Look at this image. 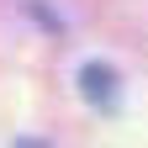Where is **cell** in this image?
<instances>
[{
    "instance_id": "cell-1",
    "label": "cell",
    "mask_w": 148,
    "mask_h": 148,
    "mask_svg": "<svg viewBox=\"0 0 148 148\" xmlns=\"http://www.w3.org/2000/svg\"><path fill=\"white\" fill-rule=\"evenodd\" d=\"M79 90L90 106H116V69L111 64H85L79 69Z\"/></svg>"
},
{
    "instance_id": "cell-2",
    "label": "cell",
    "mask_w": 148,
    "mask_h": 148,
    "mask_svg": "<svg viewBox=\"0 0 148 148\" xmlns=\"http://www.w3.org/2000/svg\"><path fill=\"white\" fill-rule=\"evenodd\" d=\"M21 148H37V143H21Z\"/></svg>"
}]
</instances>
